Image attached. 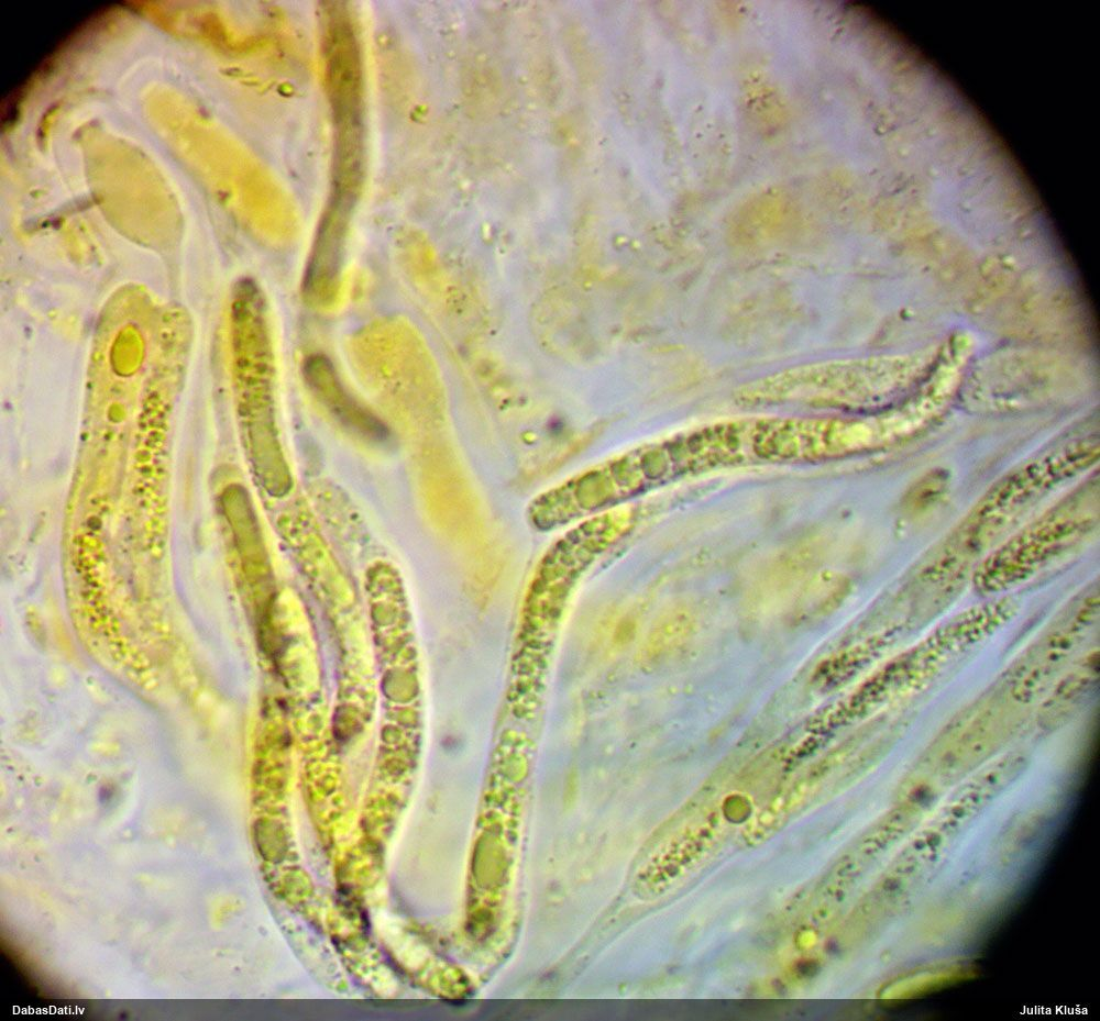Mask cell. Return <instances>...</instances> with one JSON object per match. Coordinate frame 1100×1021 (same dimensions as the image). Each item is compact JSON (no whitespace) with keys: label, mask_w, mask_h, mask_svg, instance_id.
Here are the masks:
<instances>
[{"label":"cell","mask_w":1100,"mask_h":1021,"mask_svg":"<svg viewBox=\"0 0 1100 1021\" xmlns=\"http://www.w3.org/2000/svg\"><path fill=\"white\" fill-rule=\"evenodd\" d=\"M304 373L310 388L340 422L373 439L386 436L384 424L346 393L327 358L311 356L305 363Z\"/></svg>","instance_id":"6da1fadb"}]
</instances>
